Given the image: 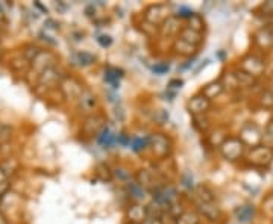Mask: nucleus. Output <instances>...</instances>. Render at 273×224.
Listing matches in <instances>:
<instances>
[{
    "instance_id": "17",
    "label": "nucleus",
    "mask_w": 273,
    "mask_h": 224,
    "mask_svg": "<svg viewBox=\"0 0 273 224\" xmlns=\"http://www.w3.org/2000/svg\"><path fill=\"white\" fill-rule=\"evenodd\" d=\"M222 93V85L220 84H209V85H206L205 88H203V91H202V94H203V97L205 98H214L216 96H219Z\"/></svg>"
},
{
    "instance_id": "3",
    "label": "nucleus",
    "mask_w": 273,
    "mask_h": 224,
    "mask_svg": "<svg viewBox=\"0 0 273 224\" xmlns=\"http://www.w3.org/2000/svg\"><path fill=\"white\" fill-rule=\"evenodd\" d=\"M241 142L243 144H247V146H252V147H258V144L263 141V135L260 132V129L255 126V125H246L243 129H241Z\"/></svg>"
},
{
    "instance_id": "19",
    "label": "nucleus",
    "mask_w": 273,
    "mask_h": 224,
    "mask_svg": "<svg viewBox=\"0 0 273 224\" xmlns=\"http://www.w3.org/2000/svg\"><path fill=\"white\" fill-rule=\"evenodd\" d=\"M56 80H58V74H56V70L55 68H49L44 73H41V82L46 84V85L55 84Z\"/></svg>"
},
{
    "instance_id": "25",
    "label": "nucleus",
    "mask_w": 273,
    "mask_h": 224,
    "mask_svg": "<svg viewBox=\"0 0 273 224\" xmlns=\"http://www.w3.org/2000/svg\"><path fill=\"white\" fill-rule=\"evenodd\" d=\"M97 41H99V44H100L102 47H108V46H111L113 39H111V36H108V35H100V36L97 38Z\"/></svg>"
},
{
    "instance_id": "20",
    "label": "nucleus",
    "mask_w": 273,
    "mask_h": 224,
    "mask_svg": "<svg viewBox=\"0 0 273 224\" xmlns=\"http://www.w3.org/2000/svg\"><path fill=\"white\" fill-rule=\"evenodd\" d=\"M148 144H149V138H138V136H135V138L131 139V144L129 146L132 147L134 152H140V150H143Z\"/></svg>"
},
{
    "instance_id": "9",
    "label": "nucleus",
    "mask_w": 273,
    "mask_h": 224,
    "mask_svg": "<svg viewBox=\"0 0 273 224\" xmlns=\"http://www.w3.org/2000/svg\"><path fill=\"white\" fill-rule=\"evenodd\" d=\"M128 217H129V220L131 221H134V223H144L146 220H148V209H144L143 206H140V205H135V206H132L129 211H128Z\"/></svg>"
},
{
    "instance_id": "18",
    "label": "nucleus",
    "mask_w": 273,
    "mask_h": 224,
    "mask_svg": "<svg viewBox=\"0 0 273 224\" xmlns=\"http://www.w3.org/2000/svg\"><path fill=\"white\" fill-rule=\"evenodd\" d=\"M128 191L134 198H138V200L144 198V188L137 182H129L128 183Z\"/></svg>"
},
{
    "instance_id": "29",
    "label": "nucleus",
    "mask_w": 273,
    "mask_h": 224,
    "mask_svg": "<svg viewBox=\"0 0 273 224\" xmlns=\"http://www.w3.org/2000/svg\"><path fill=\"white\" fill-rule=\"evenodd\" d=\"M143 224H162V223H161L158 218H149V217H148V220H146Z\"/></svg>"
},
{
    "instance_id": "31",
    "label": "nucleus",
    "mask_w": 273,
    "mask_h": 224,
    "mask_svg": "<svg viewBox=\"0 0 273 224\" xmlns=\"http://www.w3.org/2000/svg\"><path fill=\"white\" fill-rule=\"evenodd\" d=\"M270 93H272V94H273V84H272V91H270Z\"/></svg>"
},
{
    "instance_id": "27",
    "label": "nucleus",
    "mask_w": 273,
    "mask_h": 224,
    "mask_svg": "<svg viewBox=\"0 0 273 224\" xmlns=\"http://www.w3.org/2000/svg\"><path fill=\"white\" fill-rule=\"evenodd\" d=\"M263 12L267 15H273V2H267L263 5Z\"/></svg>"
},
{
    "instance_id": "5",
    "label": "nucleus",
    "mask_w": 273,
    "mask_h": 224,
    "mask_svg": "<svg viewBox=\"0 0 273 224\" xmlns=\"http://www.w3.org/2000/svg\"><path fill=\"white\" fill-rule=\"evenodd\" d=\"M53 64H55V56L50 52H44V50H41L39 55L32 61V65L41 73H44L49 68H53Z\"/></svg>"
},
{
    "instance_id": "30",
    "label": "nucleus",
    "mask_w": 273,
    "mask_h": 224,
    "mask_svg": "<svg viewBox=\"0 0 273 224\" xmlns=\"http://www.w3.org/2000/svg\"><path fill=\"white\" fill-rule=\"evenodd\" d=\"M0 224H8V220L2 214H0Z\"/></svg>"
},
{
    "instance_id": "11",
    "label": "nucleus",
    "mask_w": 273,
    "mask_h": 224,
    "mask_svg": "<svg viewBox=\"0 0 273 224\" xmlns=\"http://www.w3.org/2000/svg\"><path fill=\"white\" fill-rule=\"evenodd\" d=\"M121 76H123V71L118 70V68L110 67V68L105 70V80H107L108 84H111L114 90L118 88V80H120Z\"/></svg>"
},
{
    "instance_id": "13",
    "label": "nucleus",
    "mask_w": 273,
    "mask_h": 224,
    "mask_svg": "<svg viewBox=\"0 0 273 224\" xmlns=\"http://www.w3.org/2000/svg\"><path fill=\"white\" fill-rule=\"evenodd\" d=\"M80 108H83L85 111H91L96 105V97L88 91V90H83L80 94Z\"/></svg>"
},
{
    "instance_id": "26",
    "label": "nucleus",
    "mask_w": 273,
    "mask_h": 224,
    "mask_svg": "<svg viewBox=\"0 0 273 224\" xmlns=\"http://www.w3.org/2000/svg\"><path fill=\"white\" fill-rule=\"evenodd\" d=\"M178 15L179 17H187V18H193L195 17V12L192 9H188V8H181Z\"/></svg>"
},
{
    "instance_id": "15",
    "label": "nucleus",
    "mask_w": 273,
    "mask_h": 224,
    "mask_svg": "<svg viewBox=\"0 0 273 224\" xmlns=\"http://www.w3.org/2000/svg\"><path fill=\"white\" fill-rule=\"evenodd\" d=\"M235 79L238 82V87H250V85H254V82H255V77L250 76L249 73H246L243 70H238L235 73Z\"/></svg>"
},
{
    "instance_id": "32",
    "label": "nucleus",
    "mask_w": 273,
    "mask_h": 224,
    "mask_svg": "<svg viewBox=\"0 0 273 224\" xmlns=\"http://www.w3.org/2000/svg\"><path fill=\"white\" fill-rule=\"evenodd\" d=\"M0 14H2V6H0Z\"/></svg>"
},
{
    "instance_id": "14",
    "label": "nucleus",
    "mask_w": 273,
    "mask_h": 224,
    "mask_svg": "<svg viewBox=\"0 0 273 224\" xmlns=\"http://www.w3.org/2000/svg\"><path fill=\"white\" fill-rule=\"evenodd\" d=\"M152 142H154V150H155L159 156H162V155L167 153V146H169V142H167V139H165L162 135H155V136H152Z\"/></svg>"
},
{
    "instance_id": "7",
    "label": "nucleus",
    "mask_w": 273,
    "mask_h": 224,
    "mask_svg": "<svg viewBox=\"0 0 273 224\" xmlns=\"http://www.w3.org/2000/svg\"><path fill=\"white\" fill-rule=\"evenodd\" d=\"M97 141H99V144L103 146V147H113V146H116L117 142H118V135L114 133L110 128H105L100 132Z\"/></svg>"
},
{
    "instance_id": "23",
    "label": "nucleus",
    "mask_w": 273,
    "mask_h": 224,
    "mask_svg": "<svg viewBox=\"0 0 273 224\" xmlns=\"http://www.w3.org/2000/svg\"><path fill=\"white\" fill-rule=\"evenodd\" d=\"M12 129L6 125H0V142H6L11 138Z\"/></svg>"
},
{
    "instance_id": "6",
    "label": "nucleus",
    "mask_w": 273,
    "mask_h": 224,
    "mask_svg": "<svg viewBox=\"0 0 273 224\" xmlns=\"http://www.w3.org/2000/svg\"><path fill=\"white\" fill-rule=\"evenodd\" d=\"M255 43L260 49L269 50L273 47V29L272 28H263L255 33Z\"/></svg>"
},
{
    "instance_id": "4",
    "label": "nucleus",
    "mask_w": 273,
    "mask_h": 224,
    "mask_svg": "<svg viewBox=\"0 0 273 224\" xmlns=\"http://www.w3.org/2000/svg\"><path fill=\"white\" fill-rule=\"evenodd\" d=\"M241 70L246 71V73H249L250 76L257 77V76H261L263 74V71H264V63H263L260 58H257V56H247V58L243 59Z\"/></svg>"
},
{
    "instance_id": "16",
    "label": "nucleus",
    "mask_w": 273,
    "mask_h": 224,
    "mask_svg": "<svg viewBox=\"0 0 273 224\" xmlns=\"http://www.w3.org/2000/svg\"><path fill=\"white\" fill-rule=\"evenodd\" d=\"M94 59H96V58H94L93 55L87 53V52H79V53L75 55V63H78V64L82 65V67L91 65V64L94 63Z\"/></svg>"
},
{
    "instance_id": "21",
    "label": "nucleus",
    "mask_w": 273,
    "mask_h": 224,
    "mask_svg": "<svg viewBox=\"0 0 273 224\" xmlns=\"http://www.w3.org/2000/svg\"><path fill=\"white\" fill-rule=\"evenodd\" d=\"M176 224H197V217L195 214H182L176 218Z\"/></svg>"
},
{
    "instance_id": "10",
    "label": "nucleus",
    "mask_w": 273,
    "mask_h": 224,
    "mask_svg": "<svg viewBox=\"0 0 273 224\" xmlns=\"http://www.w3.org/2000/svg\"><path fill=\"white\" fill-rule=\"evenodd\" d=\"M235 217L240 223H249L252 218L255 217V208L252 205H244L235 211Z\"/></svg>"
},
{
    "instance_id": "8",
    "label": "nucleus",
    "mask_w": 273,
    "mask_h": 224,
    "mask_svg": "<svg viewBox=\"0 0 273 224\" xmlns=\"http://www.w3.org/2000/svg\"><path fill=\"white\" fill-rule=\"evenodd\" d=\"M208 108H209V100L205 98L203 96L202 97H199V96L197 97H193L190 100V103H188V109H190L192 112H195V114H202Z\"/></svg>"
},
{
    "instance_id": "2",
    "label": "nucleus",
    "mask_w": 273,
    "mask_h": 224,
    "mask_svg": "<svg viewBox=\"0 0 273 224\" xmlns=\"http://www.w3.org/2000/svg\"><path fill=\"white\" fill-rule=\"evenodd\" d=\"M243 150H244V144L241 142V139L231 138V139H226L222 144V155L229 160H237L243 155Z\"/></svg>"
},
{
    "instance_id": "28",
    "label": "nucleus",
    "mask_w": 273,
    "mask_h": 224,
    "mask_svg": "<svg viewBox=\"0 0 273 224\" xmlns=\"http://www.w3.org/2000/svg\"><path fill=\"white\" fill-rule=\"evenodd\" d=\"M44 26H46L47 29H53V31H58V29H59V25H58V23H55L53 20H47Z\"/></svg>"
},
{
    "instance_id": "1",
    "label": "nucleus",
    "mask_w": 273,
    "mask_h": 224,
    "mask_svg": "<svg viewBox=\"0 0 273 224\" xmlns=\"http://www.w3.org/2000/svg\"><path fill=\"white\" fill-rule=\"evenodd\" d=\"M273 159V150L267 146H258L250 150L249 162L257 167H266L269 165Z\"/></svg>"
},
{
    "instance_id": "24",
    "label": "nucleus",
    "mask_w": 273,
    "mask_h": 224,
    "mask_svg": "<svg viewBox=\"0 0 273 224\" xmlns=\"http://www.w3.org/2000/svg\"><path fill=\"white\" fill-rule=\"evenodd\" d=\"M169 68H170V65L169 64H165V63H162V64H156V65H154V73L155 74H158V76H162V74H165L167 71H169Z\"/></svg>"
},
{
    "instance_id": "12",
    "label": "nucleus",
    "mask_w": 273,
    "mask_h": 224,
    "mask_svg": "<svg viewBox=\"0 0 273 224\" xmlns=\"http://www.w3.org/2000/svg\"><path fill=\"white\" fill-rule=\"evenodd\" d=\"M181 39H182V41H185V43H188V44H192V46L196 47L200 43V33L197 31H193V29L188 28V29L182 31Z\"/></svg>"
},
{
    "instance_id": "22",
    "label": "nucleus",
    "mask_w": 273,
    "mask_h": 224,
    "mask_svg": "<svg viewBox=\"0 0 273 224\" xmlns=\"http://www.w3.org/2000/svg\"><path fill=\"white\" fill-rule=\"evenodd\" d=\"M263 141L267 144V147H272L273 146V121H270V123L267 125L266 132L263 135Z\"/></svg>"
}]
</instances>
